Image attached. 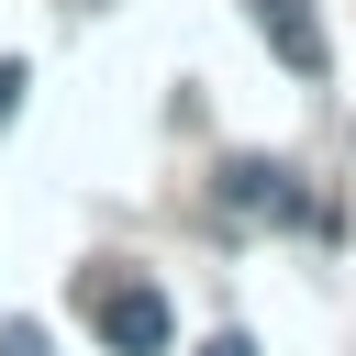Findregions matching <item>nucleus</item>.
I'll list each match as a JSON object with an SVG mask.
<instances>
[{
	"instance_id": "obj_1",
	"label": "nucleus",
	"mask_w": 356,
	"mask_h": 356,
	"mask_svg": "<svg viewBox=\"0 0 356 356\" xmlns=\"http://www.w3.org/2000/svg\"><path fill=\"white\" fill-rule=\"evenodd\" d=\"M78 300H89V323H100L111 356H167V300L145 278H78Z\"/></svg>"
},
{
	"instance_id": "obj_2",
	"label": "nucleus",
	"mask_w": 356,
	"mask_h": 356,
	"mask_svg": "<svg viewBox=\"0 0 356 356\" xmlns=\"http://www.w3.org/2000/svg\"><path fill=\"white\" fill-rule=\"evenodd\" d=\"M256 33L278 44L289 78H323V22H312V0H256Z\"/></svg>"
},
{
	"instance_id": "obj_3",
	"label": "nucleus",
	"mask_w": 356,
	"mask_h": 356,
	"mask_svg": "<svg viewBox=\"0 0 356 356\" xmlns=\"http://www.w3.org/2000/svg\"><path fill=\"white\" fill-rule=\"evenodd\" d=\"M234 200H245V211H278V222H300V211H312V200L289 189V167H234Z\"/></svg>"
},
{
	"instance_id": "obj_4",
	"label": "nucleus",
	"mask_w": 356,
	"mask_h": 356,
	"mask_svg": "<svg viewBox=\"0 0 356 356\" xmlns=\"http://www.w3.org/2000/svg\"><path fill=\"white\" fill-rule=\"evenodd\" d=\"M0 356H44V334H33V323H11V334H0Z\"/></svg>"
},
{
	"instance_id": "obj_5",
	"label": "nucleus",
	"mask_w": 356,
	"mask_h": 356,
	"mask_svg": "<svg viewBox=\"0 0 356 356\" xmlns=\"http://www.w3.org/2000/svg\"><path fill=\"white\" fill-rule=\"evenodd\" d=\"M11 100H22V67H0V122H11Z\"/></svg>"
},
{
	"instance_id": "obj_6",
	"label": "nucleus",
	"mask_w": 356,
	"mask_h": 356,
	"mask_svg": "<svg viewBox=\"0 0 356 356\" xmlns=\"http://www.w3.org/2000/svg\"><path fill=\"white\" fill-rule=\"evenodd\" d=\"M200 356H256V345H245V334H211V345H200Z\"/></svg>"
}]
</instances>
